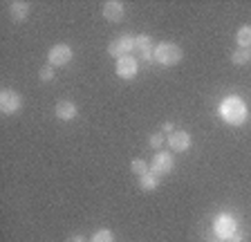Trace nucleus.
<instances>
[{
  "label": "nucleus",
  "mask_w": 251,
  "mask_h": 242,
  "mask_svg": "<svg viewBox=\"0 0 251 242\" xmlns=\"http://www.w3.org/2000/svg\"><path fill=\"white\" fill-rule=\"evenodd\" d=\"M130 170H132V173H135V175H139V177H141V175H146L151 169H148V164L144 162V159H132V164H130Z\"/></svg>",
  "instance_id": "obj_17"
},
{
  "label": "nucleus",
  "mask_w": 251,
  "mask_h": 242,
  "mask_svg": "<svg viewBox=\"0 0 251 242\" xmlns=\"http://www.w3.org/2000/svg\"><path fill=\"white\" fill-rule=\"evenodd\" d=\"M92 242H115V236L110 229H99V231L92 236Z\"/></svg>",
  "instance_id": "obj_18"
},
{
  "label": "nucleus",
  "mask_w": 251,
  "mask_h": 242,
  "mask_svg": "<svg viewBox=\"0 0 251 242\" xmlns=\"http://www.w3.org/2000/svg\"><path fill=\"white\" fill-rule=\"evenodd\" d=\"M139 186L144 191H155L157 186H159V175H155V173H151V170H148L146 175H141V177H139Z\"/></svg>",
  "instance_id": "obj_14"
},
{
  "label": "nucleus",
  "mask_w": 251,
  "mask_h": 242,
  "mask_svg": "<svg viewBox=\"0 0 251 242\" xmlns=\"http://www.w3.org/2000/svg\"><path fill=\"white\" fill-rule=\"evenodd\" d=\"M137 72H139V63H137L135 56H124L117 61V74H119L121 79L130 81L137 76Z\"/></svg>",
  "instance_id": "obj_8"
},
{
  "label": "nucleus",
  "mask_w": 251,
  "mask_h": 242,
  "mask_svg": "<svg viewBox=\"0 0 251 242\" xmlns=\"http://www.w3.org/2000/svg\"><path fill=\"white\" fill-rule=\"evenodd\" d=\"M235 231H238V224H235L233 218L226 216V213L218 216V220H215V233H218L220 238H225V240H231V238L235 236Z\"/></svg>",
  "instance_id": "obj_7"
},
{
  "label": "nucleus",
  "mask_w": 251,
  "mask_h": 242,
  "mask_svg": "<svg viewBox=\"0 0 251 242\" xmlns=\"http://www.w3.org/2000/svg\"><path fill=\"white\" fill-rule=\"evenodd\" d=\"M132 49H135V36H130V34H124V36L115 38V41L108 45L110 56H115L117 61L124 56H130Z\"/></svg>",
  "instance_id": "obj_4"
},
{
  "label": "nucleus",
  "mask_w": 251,
  "mask_h": 242,
  "mask_svg": "<svg viewBox=\"0 0 251 242\" xmlns=\"http://www.w3.org/2000/svg\"><path fill=\"white\" fill-rule=\"evenodd\" d=\"M54 115L61 121H72V119H76L78 108L72 101H61V103H56V108H54Z\"/></svg>",
  "instance_id": "obj_12"
},
{
  "label": "nucleus",
  "mask_w": 251,
  "mask_h": 242,
  "mask_svg": "<svg viewBox=\"0 0 251 242\" xmlns=\"http://www.w3.org/2000/svg\"><path fill=\"white\" fill-rule=\"evenodd\" d=\"M70 242H88V240H85V238H81V236H76V238H72Z\"/></svg>",
  "instance_id": "obj_22"
},
{
  "label": "nucleus",
  "mask_w": 251,
  "mask_h": 242,
  "mask_svg": "<svg viewBox=\"0 0 251 242\" xmlns=\"http://www.w3.org/2000/svg\"><path fill=\"white\" fill-rule=\"evenodd\" d=\"M9 14H11V18L14 21H25L27 18V14H29V2H11L9 5Z\"/></svg>",
  "instance_id": "obj_13"
},
{
  "label": "nucleus",
  "mask_w": 251,
  "mask_h": 242,
  "mask_svg": "<svg viewBox=\"0 0 251 242\" xmlns=\"http://www.w3.org/2000/svg\"><path fill=\"white\" fill-rule=\"evenodd\" d=\"M74 52L70 45H65V43H58V45H54L50 52H47V63L52 65V68H63V65H68L70 61H72Z\"/></svg>",
  "instance_id": "obj_3"
},
{
  "label": "nucleus",
  "mask_w": 251,
  "mask_h": 242,
  "mask_svg": "<svg viewBox=\"0 0 251 242\" xmlns=\"http://www.w3.org/2000/svg\"><path fill=\"white\" fill-rule=\"evenodd\" d=\"M135 49L141 52V56L146 58V61H155V56H152L155 48H152V38L148 36V34H139V36H135Z\"/></svg>",
  "instance_id": "obj_11"
},
{
  "label": "nucleus",
  "mask_w": 251,
  "mask_h": 242,
  "mask_svg": "<svg viewBox=\"0 0 251 242\" xmlns=\"http://www.w3.org/2000/svg\"><path fill=\"white\" fill-rule=\"evenodd\" d=\"M124 16H126L124 2H119V0H110V2L103 5V18L108 23H121Z\"/></svg>",
  "instance_id": "obj_9"
},
{
  "label": "nucleus",
  "mask_w": 251,
  "mask_h": 242,
  "mask_svg": "<svg viewBox=\"0 0 251 242\" xmlns=\"http://www.w3.org/2000/svg\"><path fill=\"white\" fill-rule=\"evenodd\" d=\"M249 58H251V52H249V49H242V48H240V49H235V52H233L231 61H233L235 65H245Z\"/></svg>",
  "instance_id": "obj_16"
},
{
  "label": "nucleus",
  "mask_w": 251,
  "mask_h": 242,
  "mask_svg": "<svg viewBox=\"0 0 251 242\" xmlns=\"http://www.w3.org/2000/svg\"><path fill=\"white\" fill-rule=\"evenodd\" d=\"M235 43H238L242 49L251 48V25H245V27L238 29V34H235Z\"/></svg>",
  "instance_id": "obj_15"
},
{
  "label": "nucleus",
  "mask_w": 251,
  "mask_h": 242,
  "mask_svg": "<svg viewBox=\"0 0 251 242\" xmlns=\"http://www.w3.org/2000/svg\"><path fill=\"white\" fill-rule=\"evenodd\" d=\"M247 105L240 97H226L220 103V117L229 123V126H242L247 121Z\"/></svg>",
  "instance_id": "obj_1"
},
{
  "label": "nucleus",
  "mask_w": 251,
  "mask_h": 242,
  "mask_svg": "<svg viewBox=\"0 0 251 242\" xmlns=\"http://www.w3.org/2000/svg\"><path fill=\"white\" fill-rule=\"evenodd\" d=\"M168 146L175 150V153H184L191 148V135L186 130H175L168 135Z\"/></svg>",
  "instance_id": "obj_10"
},
{
  "label": "nucleus",
  "mask_w": 251,
  "mask_h": 242,
  "mask_svg": "<svg viewBox=\"0 0 251 242\" xmlns=\"http://www.w3.org/2000/svg\"><path fill=\"white\" fill-rule=\"evenodd\" d=\"M173 166H175V159H173L171 153H164V150H159V153H155V157H152L151 162V173L155 175H168L173 170Z\"/></svg>",
  "instance_id": "obj_6"
},
{
  "label": "nucleus",
  "mask_w": 251,
  "mask_h": 242,
  "mask_svg": "<svg viewBox=\"0 0 251 242\" xmlns=\"http://www.w3.org/2000/svg\"><path fill=\"white\" fill-rule=\"evenodd\" d=\"M23 108V97L14 90H2L0 92V110L2 115H14Z\"/></svg>",
  "instance_id": "obj_5"
},
{
  "label": "nucleus",
  "mask_w": 251,
  "mask_h": 242,
  "mask_svg": "<svg viewBox=\"0 0 251 242\" xmlns=\"http://www.w3.org/2000/svg\"><path fill=\"white\" fill-rule=\"evenodd\" d=\"M152 56H155V63L171 68V65H177L179 61H182L184 52H182V48H179L177 43L166 41V43H159V45H155V52H152Z\"/></svg>",
  "instance_id": "obj_2"
},
{
  "label": "nucleus",
  "mask_w": 251,
  "mask_h": 242,
  "mask_svg": "<svg viewBox=\"0 0 251 242\" xmlns=\"http://www.w3.org/2000/svg\"><path fill=\"white\" fill-rule=\"evenodd\" d=\"M164 132H175V128H173L171 121H166V123H164Z\"/></svg>",
  "instance_id": "obj_21"
},
{
  "label": "nucleus",
  "mask_w": 251,
  "mask_h": 242,
  "mask_svg": "<svg viewBox=\"0 0 251 242\" xmlns=\"http://www.w3.org/2000/svg\"><path fill=\"white\" fill-rule=\"evenodd\" d=\"M52 79H54V68L47 63L45 68L41 70V81H45V83H47V81H52Z\"/></svg>",
  "instance_id": "obj_19"
},
{
  "label": "nucleus",
  "mask_w": 251,
  "mask_h": 242,
  "mask_svg": "<svg viewBox=\"0 0 251 242\" xmlns=\"http://www.w3.org/2000/svg\"><path fill=\"white\" fill-rule=\"evenodd\" d=\"M148 144H151V148H155V150H157V148H162L164 135H162V132H155V135H151V142H148Z\"/></svg>",
  "instance_id": "obj_20"
}]
</instances>
